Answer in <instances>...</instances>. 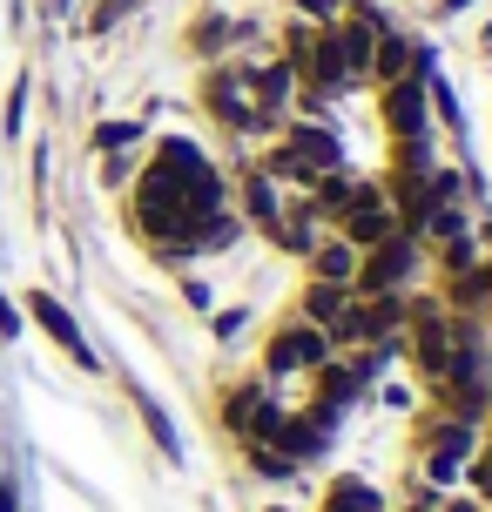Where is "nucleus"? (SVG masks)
Here are the masks:
<instances>
[{"instance_id": "34", "label": "nucleus", "mask_w": 492, "mask_h": 512, "mask_svg": "<svg viewBox=\"0 0 492 512\" xmlns=\"http://www.w3.org/2000/svg\"><path fill=\"white\" fill-rule=\"evenodd\" d=\"M270 512H284V506H270Z\"/></svg>"}, {"instance_id": "24", "label": "nucleus", "mask_w": 492, "mask_h": 512, "mask_svg": "<svg viewBox=\"0 0 492 512\" xmlns=\"http://www.w3.org/2000/svg\"><path fill=\"white\" fill-rule=\"evenodd\" d=\"M209 331H216V337H236V331H243V310H209Z\"/></svg>"}, {"instance_id": "30", "label": "nucleus", "mask_w": 492, "mask_h": 512, "mask_svg": "<svg viewBox=\"0 0 492 512\" xmlns=\"http://www.w3.org/2000/svg\"><path fill=\"white\" fill-rule=\"evenodd\" d=\"M445 512H479V506H472V499H452V506H445Z\"/></svg>"}, {"instance_id": "26", "label": "nucleus", "mask_w": 492, "mask_h": 512, "mask_svg": "<svg viewBox=\"0 0 492 512\" xmlns=\"http://www.w3.org/2000/svg\"><path fill=\"white\" fill-rule=\"evenodd\" d=\"M21 115H27V81L14 88V102H7V135H21Z\"/></svg>"}, {"instance_id": "19", "label": "nucleus", "mask_w": 492, "mask_h": 512, "mask_svg": "<svg viewBox=\"0 0 492 512\" xmlns=\"http://www.w3.org/2000/svg\"><path fill=\"white\" fill-rule=\"evenodd\" d=\"M439 263H445V277H459V270H472V263H479V236H472V230L445 236V243H439Z\"/></svg>"}, {"instance_id": "16", "label": "nucleus", "mask_w": 492, "mask_h": 512, "mask_svg": "<svg viewBox=\"0 0 492 512\" xmlns=\"http://www.w3.org/2000/svg\"><path fill=\"white\" fill-rule=\"evenodd\" d=\"M129 398H135V411H142V425H149V438H156L162 459H182V438H176V425H169V411H162L142 384H129Z\"/></svg>"}, {"instance_id": "29", "label": "nucleus", "mask_w": 492, "mask_h": 512, "mask_svg": "<svg viewBox=\"0 0 492 512\" xmlns=\"http://www.w3.org/2000/svg\"><path fill=\"white\" fill-rule=\"evenodd\" d=\"M466 7H472V0H439V14H445V21H452V14H466Z\"/></svg>"}, {"instance_id": "8", "label": "nucleus", "mask_w": 492, "mask_h": 512, "mask_svg": "<svg viewBox=\"0 0 492 512\" xmlns=\"http://www.w3.org/2000/svg\"><path fill=\"white\" fill-rule=\"evenodd\" d=\"M304 88V75L290 68V61H270V68H250V95H257V108H263V122L277 128L284 122V108H290V95Z\"/></svg>"}, {"instance_id": "21", "label": "nucleus", "mask_w": 492, "mask_h": 512, "mask_svg": "<svg viewBox=\"0 0 492 512\" xmlns=\"http://www.w3.org/2000/svg\"><path fill=\"white\" fill-rule=\"evenodd\" d=\"M142 142V122H102L95 128V149L102 155H122V149H135Z\"/></svg>"}, {"instance_id": "25", "label": "nucleus", "mask_w": 492, "mask_h": 512, "mask_svg": "<svg viewBox=\"0 0 492 512\" xmlns=\"http://www.w3.org/2000/svg\"><path fill=\"white\" fill-rule=\"evenodd\" d=\"M466 472H472V479H479V492H486V499H492V445H486V452H479V459L466 465Z\"/></svg>"}, {"instance_id": "27", "label": "nucleus", "mask_w": 492, "mask_h": 512, "mask_svg": "<svg viewBox=\"0 0 492 512\" xmlns=\"http://www.w3.org/2000/svg\"><path fill=\"white\" fill-rule=\"evenodd\" d=\"M182 297H189V310H209L216 297H209V283H182Z\"/></svg>"}, {"instance_id": "32", "label": "nucleus", "mask_w": 492, "mask_h": 512, "mask_svg": "<svg viewBox=\"0 0 492 512\" xmlns=\"http://www.w3.org/2000/svg\"><path fill=\"white\" fill-rule=\"evenodd\" d=\"M479 243H486V263H492V230H486V236H479Z\"/></svg>"}, {"instance_id": "18", "label": "nucleus", "mask_w": 492, "mask_h": 512, "mask_svg": "<svg viewBox=\"0 0 492 512\" xmlns=\"http://www.w3.org/2000/svg\"><path fill=\"white\" fill-rule=\"evenodd\" d=\"M230 243H243V216H230V209H216L203 230H196V250H230Z\"/></svg>"}, {"instance_id": "15", "label": "nucleus", "mask_w": 492, "mask_h": 512, "mask_svg": "<svg viewBox=\"0 0 492 512\" xmlns=\"http://www.w3.org/2000/svg\"><path fill=\"white\" fill-rule=\"evenodd\" d=\"M344 304H351V283H317V277H311V283H304V310H297V317L324 331V324H331Z\"/></svg>"}, {"instance_id": "12", "label": "nucleus", "mask_w": 492, "mask_h": 512, "mask_svg": "<svg viewBox=\"0 0 492 512\" xmlns=\"http://www.w3.org/2000/svg\"><path fill=\"white\" fill-rule=\"evenodd\" d=\"M243 216H250L257 230H277V216H284V196H277V182L263 176V169L243 176Z\"/></svg>"}, {"instance_id": "35", "label": "nucleus", "mask_w": 492, "mask_h": 512, "mask_svg": "<svg viewBox=\"0 0 492 512\" xmlns=\"http://www.w3.org/2000/svg\"><path fill=\"white\" fill-rule=\"evenodd\" d=\"M486 270H492V263H486Z\"/></svg>"}, {"instance_id": "33", "label": "nucleus", "mask_w": 492, "mask_h": 512, "mask_svg": "<svg viewBox=\"0 0 492 512\" xmlns=\"http://www.w3.org/2000/svg\"><path fill=\"white\" fill-rule=\"evenodd\" d=\"M486 54H492V27H486Z\"/></svg>"}, {"instance_id": "3", "label": "nucleus", "mask_w": 492, "mask_h": 512, "mask_svg": "<svg viewBox=\"0 0 492 512\" xmlns=\"http://www.w3.org/2000/svg\"><path fill=\"white\" fill-rule=\"evenodd\" d=\"M203 102H209V115L230 128V135H257V128H270L263 108H257V95H250V68H209Z\"/></svg>"}, {"instance_id": "23", "label": "nucleus", "mask_w": 492, "mask_h": 512, "mask_svg": "<svg viewBox=\"0 0 492 512\" xmlns=\"http://www.w3.org/2000/svg\"><path fill=\"white\" fill-rule=\"evenodd\" d=\"M290 7H297V14H304V21H337V14H344V7H351V0H290Z\"/></svg>"}, {"instance_id": "9", "label": "nucleus", "mask_w": 492, "mask_h": 512, "mask_svg": "<svg viewBox=\"0 0 492 512\" xmlns=\"http://www.w3.org/2000/svg\"><path fill=\"white\" fill-rule=\"evenodd\" d=\"M337 236H344L351 250H371V243L398 236V209H391V203H364V209H351V216L337 223Z\"/></svg>"}, {"instance_id": "5", "label": "nucleus", "mask_w": 492, "mask_h": 512, "mask_svg": "<svg viewBox=\"0 0 492 512\" xmlns=\"http://www.w3.org/2000/svg\"><path fill=\"white\" fill-rule=\"evenodd\" d=\"M304 203H311L324 223H344L351 209L385 203V189H378V182H358L351 169H324V176H311V196H304Z\"/></svg>"}, {"instance_id": "31", "label": "nucleus", "mask_w": 492, "mask_h": 512, "mask_svg": "<svg viewBox=\"0 0 492 512\" xmlns=\"http://www.w3.org/2000/svg\"><path fill=\"white\" fill-rule=\"evenodd\" d=\"M0 512H14V499H7V486H0Z\"/></svg>"}, {"instance_id": "14", "label": "nucleus", "mask_w": 492, "mask_h": 512, "mask_svg": "<svg viewBox=\"0 0 492 512\" xmlns=\"http://www.w3.org/2000/svg\"><path fill=\"white\" fill-rule=\"evenodd\" d=\"M324 512H385V499H378V486H364L358 472H344L324 492Z\"/></svg>"}, {"instance_id": "10", "label": "nucleus", "mask_w": 492, "mask_h": 512, "mask_svg": "<svg viewBox=\"0 0 492 512\" xmlns=\"http://www.w3.org/2000/svg\"><path fill=\"white\" fill-rule=\"evenodd\" d=\"M412 41L398 34V27H378V48H371V81H405L412 75Z\"/></svg>"}, {"instance_id": "1", "label": "nucleus", "mask_w": 492, "mask_h": 512, "mask_svg": "<svg viewBox=\"0 0 492 512\" xmlns=\"http://www.w3.org/2000/svg\"><path fill=\"white\" fill-rule=\"evenodd\" d=\"M324 169H344V142L324 122H290V135L263 155V176L290 182V189H311V176H324Z\"/></svg>"}, {"instance_id": "6", "label": "nucleus", "mask_w": 492, "mask_h": 512, "mask_svg": "<svg viewBox=\"0 0 492 512\" xmlns=\"http://www.w3.org/2000/svg\"><path fill=\"white\" fill-rule=\"evenodd\" d=\"M27 317H34V324H41V331H48L54 344H61V351L81 364V371H95V351H88V337H81V324L68 317V304H61V297H48V290H27Z\"/></svg>"}, {"instance_id": "17", "label": "nucleus", "mask_w": 492, "mask_h": 512, "mask_svg": "<svg viewBox=\"0 0 492 512\" xmlns=\"http://www.w3.org/2000/svg\"><path fill=\"white\" fill-rule=\"evenodd\" d=\"M243 41V21H223V14H203L196 21V34H189V54H203V61H216L223 48H236Z\"/></svg>"}, {"instance_id": "2", "label": "nucleus", "mask_w": 492, "mask_h": 512, "mask_svg": "<svg viewBox=\"0 0 492 512\" xmlns=\"http://www.w3.org/2000/svg\"><path fill=\"white\" fill-rule=\"evenodd\" d=\"M324 358H337L331 337L317 331V324H304V317L277 324V331H270V344H263V371H270V378H311Z\"/></svg>"}, {"instance_id": "7", "label": "nucleus", "mask_w": 492, "mask_h": 512, "mask_svg": "<svg viewBox=\"0 0 492 512\" xmlns=\"http://www.w3.org/2000/svg\"><path fill=\"white\" fill-rule=\"evenodd\" d=\"M466 465H472V425L452 418V425L432 438V452H425V479H432V486H452Z\"/></svg>"}, {"instance_id": "11", "label": "nucleus", "mask_w": 492, "mask_h": 512, "mask_svg": "<svg viewBox=\"0 0 492 512\" xmlns=\"http://www.w3.org/2000/svg\"><path fill=\"white\" fill-rule=\"evenodd\" d=\"M358 256L364 250H351L344 236H324V243L311 250V277L317 283H351V277H358Z\"/></svg>"}, {"instance_id": "20", "label": "nucleus", "mask_w": 492, "mask_h": 512, "mask_svg": "<svg viewBox=\"0 0 492 512\" xmlns=\"http://www.w3.org/2000/svg\"><path fill=\"white\" fill-rule=\"evenodd\" d=\"M250 472H257V479H290V472H297V459H284L277 445L250 438Z\"/></svg>"}, {"instance_id": "28", "label": "nucleus", "mask_w": 492, "mask_h": 512, "mask_svg": "<svg viewBox=\"0 0 492 512\" xmlns=\"http://www.w3.org/2000/svg\"><path fill=\"white\" fill-rule=\"evenodd\" d=\"M0 337H21V317L7 310V297H0Z\"/></svg>"}, {"instance_id": "4", "label": "nucleus", "mask_w": 492, "mask_h": 512, "mask_svg": "<svg viewBox=\"0 0 492 512\" xmlns=\"http://www.w3.org/2000/svg\"><path fill=\"white\" fill-rule=\"evenodd\" d=\"M418 270V236H385V243H371V250L358 256V277H351V290L358 297H378V290H405Z\"/></svg>"}, {"instance_id": "13", "label": "nucleus", "mask_w": 492, "mask_h": 512, "mask_svg": "<svg viewBox=\"0 0 492 512\" xmlns=\"http://www.w3.org/2000/svg\"><path fill=\"white\" fill-rule=\"evenodd\" d=\"M263 398H270V384H230V391H223V425H230L236 438H250V418H257V405Z\"/></svg>"}, {"instance_id": "22", "label": "nucleus", "mask_w": 492, "mask_h": 512, "mask_svg": "<svg viewBox=\"0 0 492 512\" xmlns=\"http://www.w3.org/2000/svg\"><path fill=\"white\" fill-rule=\"evenodd\" d=\"M311 34H317V21H290V27H284V61H290V68H304V54H311Z\"/></svg>"}]
</instances>
